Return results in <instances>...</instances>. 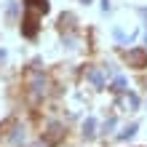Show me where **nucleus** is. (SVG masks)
<instances>
[{
	"mask_svg": "<svg viewBox=\"0 0 147 147\" xmlns=\"http://www.w3.org/2000/svg\"><path fill=\"white\" fill-rule=\"evenodd\" d=\"M27 11L30 13H46L48 3H46V0H27Z\"/></svg>",
	"mask_w": 147,
	"mask_h": 147,
	"instance_id": "7ed1b4c3",
	"label": "nucleus"
},
{
	"mask_svg": "<svg viewBox=\"0 0 147 147\" xmlns=\"http://www.w3.org/2000/svg\"><path fill=\"white\" fill-rule=\"evenodd\" d=\"M128 64H134L136 70H144V67H147V51H144V48L128 51Z\"/></svg>",
	"mask_w": 147,
	"mask_h": 147,
	"instance_id": "f257e3e1",
	"label": "nucleus"
},
{
	"mask_svg": "<svg viewBox=\"0 0 147 147\" xmlns=\"http://www.w3.org/2000/svg\"><path fill=\"white\" fill-rule=\"evenodd\" d=\"M30 88H32V94H35V96H40V94H46V78H43L40 72H32Z\"/></svg>",
	"mask_w": 147,
	"mask_h": 147,
	"instance_id": "f03ea898",
	"label": "nucleus"
},
{
	"mask_svg": "<svg viewBox=\"0 0 147 147\" xmlns=\"http://www.w3.org/2000/svg\"><path fill=\"white\" fill-rule=\"evenodd\" d=\"M94 126H96V123H94V118H86V123H83V134H86V136H94V134H96V131H94Z\"/></svg>",
	"mask_w": 147,
	"mask_h": 147,
	"instance_id": "39448f33",
	"label": "nucleus"
},
{
	"mask_svg": "<svg viewBox=\"0 0 147 147\" xmlns=\"http://www.w3.org/2000/svg\"><path fill=\"white\" fill-rule=\"evenodd\" d=\"M102 8H105V11H107V8H110V0H102Z\"/></svg>",
	"mask_w": 147,
	"mask_h": 147,
	"instance_id": "6e6552de",
	"label": "nucleus"
},
{
	"mask_svg": "<svg viewBox=\"0 0 147 147\" xmlns=\"http://www.w3.org/2000/svg\"><path fill=\"white\" fill-rule=\"evenodd\" d=\"M88 78L94 80V86H96V88H102V86H105V78H102V72H99V70H91V72H88Z\"/></svg>",
	"mask_w": 147,
	"mask_h": 147,
	"instance_id": "20e7f679",
	"label": "nucleus"
},
{
	"mask_svg": "<svg viewBox=\"0 0 147 147\" xmlns=\"http://www.w3.org/2000/svg\"><path fill=\"white\" fill-rule=\"evenodd\" d=\"M134 131H136V126H128V128H126V131H123V134H120V139H128V136H131Z\"/></svg>",
	"mask_w": 147,
	"mask_h": 147,
	"instance_id": "0eeeda50",
	"label": "nucleus"
},
{
	"mask_svg": "<svg viewBox=\"0 0 147 147\" xmlns=\"http://www.w3.org/2000/svg\"><path fill=\"white\" fill-rule=\"evenodd\" d=\"M112 91H126V78H115V80H112Z\"/></svg>",
	"mask_w": 147,
	"mask_h": 147,
	"instance_id": "423d86ee",
	"label": "nucleus"
},
{
	"mask_svg": "<svg viewBox=\"0 0 147 147\" xmlns=\"http://www.w3.org/2000/svg\"><path fill=\"white\" fill-rule=\"evenodd\" d=\"M86 3H88V0H86Z\"/></svg>",
	"mask_w": 147,
	"mask_h": 147,
	"instance_id": "1a4fd4ad",
	"label": "nucleus"
}]
</instances>
